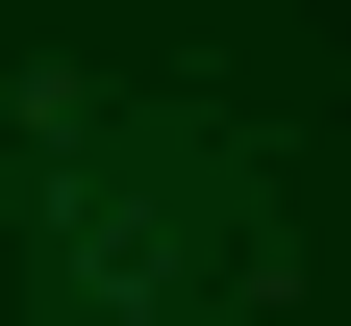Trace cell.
<instances>
[{"mask_svg": "<svg viewBox=\"0 0 351 326\" xmlns=\"http://www.w3.org/2000/svg\"><path fill=\"white\" fill-rule=\"evenodd\" d=\"M51 326H176V301H51Z\"/></svg>", "mask_w": 351, "mask_h": 326, "instance_id": "1", "label": "cell"}]
</instances>
